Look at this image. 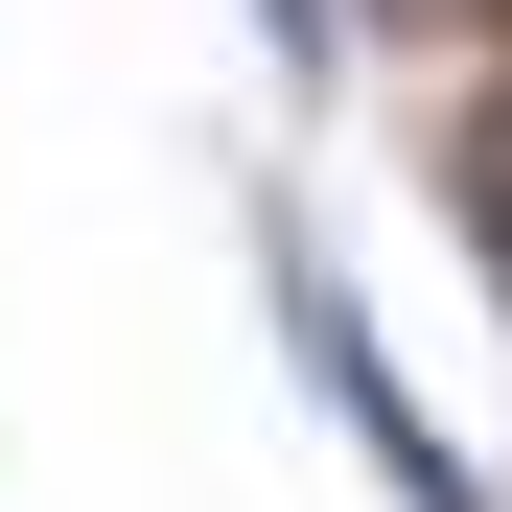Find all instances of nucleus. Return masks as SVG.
I'll return each mask as SVG.
<instances>
[{
    "label": "nucleus",
    "mask_w": 512,
    "mask_h": 512,
    "mask_svg": "<svg viewBox=\"0 0 512 512\" xmlns=\"http://www.w3.org/2000/svg\"><path fill=\"white\" fill-rule=\"evenodd\" d=\"M256 303H280V350H303V396L350 419V466H373L396 512H489V489H466V443L419 419V373L373 350V303L326 280V233H303V210H256Z\"/></svg>",
    "instance_id": "nucleus-1"
},
{
    "label": "nucleus",
    "mask_w": 512,
    "mask_h": 512,
    "mask_svg": "<svg viewBox=\"0 0 512 512\" xmlns=\"http://www.w3.org/2000/svg\"><path fill=\"white\" fill-rule=\"evenodd\" d=\"M466 233H489V303H512V117L466 140Z\"/></svg>",
    "instance_id": "nucleus-2"
},
{
    "label": "nucleus",
    "mask_w": 512,
    "mask_h": 512,
    "mask_svg": "<svg viewBox=\"0 0 512 512\" xmlns=\"http://www.w3.org/2000/svg\"><path fill=\"white\" fill-rule=\"evenodd\" d=\"M256 47H280V70H326V0H256Z\"/></svg>",
    "instance_id": "nucleus-3"
}]
</instances>
